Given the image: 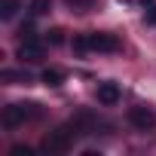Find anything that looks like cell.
I'll use <instances>...</instances> for the list:
<instances>
[{"label": "cell", "mask_w": 156, "mask_h": 156, "mask_svg": "<svg viewBox=\"0 0 156 156\" xmlns=\"http://www.w3.org/2000/svg\"><path fill=\"white\" fill-rule=\"evenodd\" d=\"M37 107H40V104H9V107H3V126H6V129H19L22 122L40 116Z\"/></svg>", "instance_id": "6da1fadb"}, {"label": "cell", "mask_w": 156, "mask_h": 156, "mask_svg": "<svg viewBox=\"0 0 156 156\" xmlns=\"http://www.w3.org/2000/svg\"><path fill=\"white\" fill-rule=\"evenodd\" d=\"M70 144H73V132H70V129H55V132H49V135L43 138V150H46L49 156L67 153Z\"/></svg>", "instance_id": "7a4b0ae2"}, {"label": "cell", "mask_w": 156, "mask_h": 156, "mask_svg": "<svg viewBox=\"0 0 156 156\" xmlns=\"http://www.w3.org/2000/svg\"><path fill=\"white\" fill-rule=\"evenodd\" d=\"M126 119H129V126H135L138 132H150V129L156 126V110L147 107V104H135V107H129Z\"/></svg>", "instance_id": "3957f363"}, {"label": "cell", "mask_w": 156, "mask_h": 156, "mask_svg": "<svg viewBox=\"0 0 156 156\" xmlns=\"http://www.w3.org/2000/svg\"><path fill=\"white\" fill-rule=\"evenodd\" d=\"M86 49H92V52H119V40L113 34L92 31V34H86Z\"/></svg>", "instance_id": "277c9868"}, {"label": "cell", "mask_w": 156, "mask_h": 156, "mask_svg": "<svg viewBox=\"0 0 156 156\" xmlns=\"http://www.w3.org/2000/svg\"><path fill=\"white\" fill-rule=\"evenodd\" d=\"M19 58H22V61H40V58H43V43H40L37 37L22 40V43H19Z\"/></svg>", "instance_id": "5b68a950"}, {"label": "cell", "mask_w": 156, "mask_h": 156, "mask_svg": "<svg viewBox=\"0 0 156 156\" xmlns=\"http://www.w3.org/2000/svg\"><path fill=\"white\" fill-rule=\"evenodd\" d=\"M119 98H122V92H119L116 83H101V86H98V104L113 107V104H119Z\"/></svg>", "instance_id": "8992f818"}, {"label": "cell", "mask_w": 156, "mask_h": 156, "mask_svg": "<svg viewBox=\"0 0 156 156\" xmlns=\"http://www.w3.org/2000/svg\"><path fill=\"white\" fill-rule=\"evenodd\" d=\"M40 80H43L46 86H61V83H64V70H58V67H46V70L40 73Z\"/></svg>", "instance_id": "52a82bcc"}, {"label": "cell", "mask_w": 156, "mask_h": 156, "mask_svg": "<svg viewBox=\"0 0 156 156\" xmlns=\"http://www.w3.org/2000/svg\"><path fill=\"white\" fill-rule=\"evenodd\" d=\"M0 76H3L6 83H25V86L31 83V73H28V70H3Z\"/></svg>", "instance_id": "ba28073f"}, {"label": "cell", "mask_w": 156, "mask_h": 156, "mask_svg": "<svg viewBox=\"0 0 156 156\" xmlns=\"http://www.w3.org/2000/svg\"><path fill=\"white\" fill-rule=\"evenodd\" d=\"M19 0H0V19H12L16 12H19Z\"/></svg>", "instance_id": "9c48e42d"}, {"label": "cell", "mask_w": 156, "mask_h": 156, "mask_svg": "<svg viewBox=\"0 0 156 156\" xmlns=\"http://www.w3.org/2000/svg\"><path fill=\"white\" fill-rule=\"evenodd\" d=\"M52 9V0H31V12L34 16H46Z\"/></svg>", "instance_id": "30bf717a"}, {"label": "cell", "mask_w": 156, "mask_h": 156, "mask_svg": "<svg viewBox=\"0 0 156 156\" xmlns=\"http://www.w3.org/2000/svg\"><path fill=\"white\" fill-rule=\"evenodd\" d=\"M64 3H67L70 9H76V12H86V9L95 6V0H64Z\"/></svg>", "instance_id": "8fae6325"}, {"label": "cell", "mask_w": 156, "mask_h": 156, "mask_svg": "<svg viewBox=\"0 0 156 156\" xmlns=\"http://www.w3.org/2000/svg\"><path fill=\"white\" fill-rule=\"evenodd\" d=\"M46 40H49L52 46H61V43H64V31H61V28H52V31L46 34Z\"/></svg>", "instance_id": "7c38bea8"}, {"label": "cell", "mask_w": 156, "mask_h": 156, "mask_svg": "<svg viewBox=\"0 0 156 156\" xmlns=\"http://www.w3.org/2000/svg\"><path fill=\"white\" fill-rule=\"evenodd\" d=\"M19 34H22V40H31V37H37V34H34V25H31V22H28V25H22V31H19Z\"/></svg>", "instance_id": "4fadbf2b"}, {"label": "cell", "mask_w": 156, "mask_h": 156, "mask_svg": "<svg viewBox=\"0 0 156 156\" xmlns=\"http://www.w3.org/2000/svg\"><path fill=\"white\" fill-rule=\"evenodd\" d=\"M9 153H12V156H31L34 150H31V147H12Z\"/></svg>", "instance_id": "5bb4252c"}, {"label": "cell", "mask_w": 156, "mask_h": 156, "mask_svg": "<svg viewBox=\"0 0 156 156\" xmlns=\"http://www.w3.org/2000/svg\"><path fill=\"white\" fill-rule=\"evenodd\" d=\"M147 25H156V6H147Z\"/></svg>", "instance_id": "9a60e30c"}, {"label": "cell", "mask_w": 156, "mask_h": 156, "mask_svg": "<svg viewBox=\"0 0 156 156\" xmlns=\"http://www.w3.org/2000/svg\"><path fill=\"white\" fill-rule=\"evenodd\" d=\"M141 3H153V0H141Z\"/></svg>", "instance_id": "2e32d148"}]
</instances>
